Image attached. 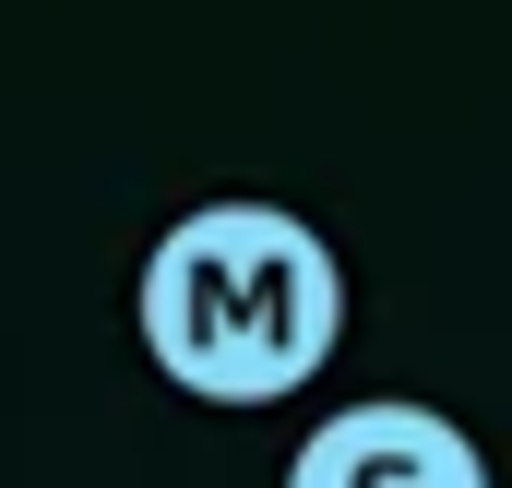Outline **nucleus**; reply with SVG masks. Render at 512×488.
<instances>
[{
	"mask_svg": "<svg viewBox=\"0 0 512 488\" xmlns=\"http://www.w3.org/2000/svg\"><path fill=\"white\" fill-rule=\"evenodd\" d=\"M131 334L191 405H286L346 346V262L286 203H191L131 274Z\"/></svg>",
	"mask_w": 512,
	"mask_h": 488,
	"instance_id": "f257e3e1",
	"label": "nucleus"
},
{
	"mask_svg": "<svg viewBox=\"0 0 512 488\" xmlns=\"http://www.w3.org/2000/svg\"><path fill=\"white\" fill-rule=\"evenodd\" d=\"M286 488H489V453H477L441 405L370 393V405H334V417L286 453Z\"/></svg>",
	"mask_w": 512,
	"mask_h": 488,
	"instance_id": "f03ea898",
	"label": "nucleus"
}]
</instances>
